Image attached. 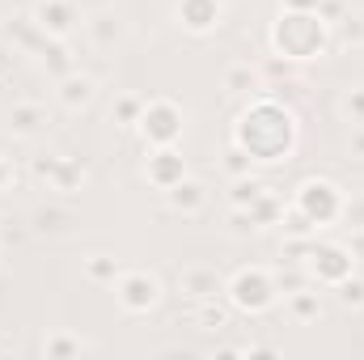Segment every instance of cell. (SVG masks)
Segmentation results:
<instances>
[{"instance_id":"obj_23","label":"cell","mask_w":364,"mask_h":360,"mask_svg":"<svg viewBox=\"0 0 364 360\" xmlns=\"http://www.w3.org/2000/svg\"><path fill=\"white\" fill-rule=\"evenodd\" d=\"M259 85H263V77H259L250 64H242V68H233V73L225 77V90L229 93H255Z\"/></svg>"},{"instance_id":"obj_13","label":"cell","mask_w":364,"mask_h":360,"mask_svg":"<svg viewBox=\"0 0 364 360\" xmlns=\"http://www.w3.org/2000/svg\"><path fill=\"white\" fill-rule=\"evenodd\" d=\"M178 288L186 292V297H195V301H208V297L220 292V275H216L212 268H203V263H191V268H182Z\"/></svg>"},{"instance_id":"obj_1","label":"cell","mask_w":364,"mask_h":360,"mask_svg":"<svg viewBox=\"0 0 364 360\" xmlns=\"http://www.w3.org/2000/svg\"><path fill=\"white\" fill-rule=\"evenodd\" d=\"M292 144H296V115L275 97H255L237 123V149L272 166V162H288Z\"/></svg>"},{"instance_id":"obj_6","label":"cell","mask_w":364,"mask_h":360,"mask_svg":"<svg viewBox=\"0 0 364 360\" xmlns=\"http://www.w3.org/2000/svg\"><path fill=\"white\" fill-rule=\"evenodd\" d=\"M352 250L348 246H335V242H318V238H309V246H305V255H301V263L296 268L305 271V280H314L318 288H335L339 280H348L352 275Z\"/></svg>"},{"instance_id":"obj_16","label":"cell","mask_w":364,"mask_h":360,"mask_svg":"<svg viewBox=\"0 0 364 360\" xmlns=\"http://www.w3.org/2000/svg\"><path fill=\"white\" fill-rule=\"evenodd\" d=\"M81 30L90 34V43H93V47H114V38L123 34L119 17H114V13H106V9H102V13H90V17L81 21Z\"/></svg>"},{"instance_id":"obj_20","label":"cell","mask_w":364,"mask_h":360,"mask_svg":"<svg viewBox=\"0 0 364 360\" xmlns=\"http://www.w3.org/2000/svg\"><path fill=\"white\" fill-rule=\"evenodd\" d=\"M335 297H339V305L343 309H364V275H348V280H339L335 284Z\"/></svg>"},{"instance_id":"obj_10","label":"cell","mask_w":364,"mask_h":360,"mask_svg":"<svg viewBox=\"0 0 364 360\" xmlns=\"http://www.w3.org/2000/svg\"><path fill=\"white\" fill-rule=\"evenodd\" d=\"M144 179L153 182L157 191H170L174 182L186 179V162L178 157V149L170 144V149H153L149 153V166H144Z\"/></svg>"},{"instance_id":"obj_27","label":"cell","mask_w":364,"mask_h":360,"mask_svg":"<svg viewBox=\"0 0 364 360\" xmlns=\"http://www.w3.org/2000/svg\"><path fill=\"white\" fill-rule=\"evenodd\" d=\"M348 153H352L356 162H364V123L360 127H352V136H348Z\"/></svg>"},{"instance_id":"obj_2","label":"cell","mask_w":364,"mask_h":360,"mask_svg":"<svg viewBox=\"0 0 364 360\" xmlns=\"http://www.w3.org/2000/svg\"><path fill=\"white\" fill-rule=\"evenodd\" d=\"M343 208H348V195L339 191V182L305 179L296 186V199H292V212H288V229L292 233H309V229L335 225V221H343Z\"/></svg>"},{"instance_id":"obj_9","label":"cell","mask_w":364,"mask_h":360,"mask_svg":"<svg viewBox=\"0 0 364 360\" xmlns=\"http://www.w3.org/2000/svg\"><path fill=\"white\" fill-rule=\"evenodd\" d=\"M30 17L38 21V30H43L47 38H64V34L77 26V9H73V0H38Z\"/></svg>"},{"instance_id":"obj_7","label":"cell","mask_w":364,"mask_h":360,"mask_svg":"<svg viewBox=\"0 0 364 360\" xmlns=\"http://www.w3.org/2000/svg\"><path fill=\"white\" fill-rule=\"evenodd\" d=\"M182 127H186V115H182L178 102H170V97H144V110H140V123H136V132L144 136V144L149 149H170V144H178Z\"/></svg>"},{"instance_id":"obj_11","label":"cell","mask_w":364,"mask_h":360,"mask_svg":"<svg viewBox=\"0 0 364 360\" xmlns=\"http://www.w3.org/2000/svg\"><path fill=\"white\" fill-rule=\"evenodd\" d=\"M225 4L220 0H178V26L191 34H212L220 26Z\"/></svg>"},{"instance_id":"obj_26","label":"cell","mask_w":364,"mask_h":360,"mask_svg":"<svg viewBox=\"0 0 364 360\" xmlns=\"http://www.w3.org/2000/svg\"><path fill=\"white\" fill-rule=\"evenodd\" d=\"M225 170H229L233 179H246V174L255 170V157H250L246 149H237V144H233V149H229V157H225Z\"/></svg>"},{"instance_id":"obj_28","label":"cell","mask_w":364,"mask_h":360,"mask_svg":"<svg viewBox=\"0 0 364 360\" xmlns=\"http://www.w3.org/2000/svg\"><path fill=\"white\" fill-rule=\"evenodd\" d=\"M284 9H288V13H318L322 0H284Z\"/></svg>"},{"instance_id":"obj_19","label":"cell","mask_w":364,"mask_h":360,"mask_svg":"<svg viewBox=\"0 0 364 360\" xmlns=\"http://www.w3.org/2000/svg\"><path fill=\"white\" fill-rule=\"evenodd\" d=\"M119 259H110V255H90L85 259V280H93V284H114L119 280Z\"/></svg>"},{"instance_id":"obj_12","label":"cell","mask_w":364,"mask_h":360,"mask_svg":"<svg viewBox=\"0 0 364 360\" xmlns=\"http://www.w3.org/2000/svg\"><path fill=\"white\" fill-rule=\"evenodd\" d=\"M43 123H47V110H43L38 102H17V106L9 110V119H4L9 136H17V140H34V136L43 132Z\"/></svg>"},{"instance_id":"obj_21","label":"cell","mask_w":364,"mask_h":360,"mask_svg":"<svg viewBox=\"0 0 364 360\" xmlns=\"http://www.w3.org/2000/svg\"><path fill=\"white\" fill-rule=\"evenodd\" d=\"M140 110H144V97H136V93H123V97L114 102L110 119H114L119 127H136V123H140Z\"/></svg>"},{"instance_id":"obj_4","label":"cell","mask_w":364,"mask_h":360,"mask_svg":"<svg viewBox=\"0 0 364 360\" xmlns=\"http://www.w3.org/2000/svg\"><path fill=\"white\" fill-rule=\"evenodd\" d=\"M225 297L233 309L242 314H267L279 297V284H275V271L272 268H237L225 284Z\"/></svg>"},{"instance_id":"obj_25","label":"cell","mask_w":364,"mask_h":360,"mask_svg":"<svg viewBox=\"0 0 364 360\" xmlns=\"http://www.w3.org/2000/svg\"><path fill=\"white\" fill-rule=\"evenodd\" d=\"M335 30H339L343 47H364V17H339Z\"/></svg>"},{"instance_id":"obj_24","label":"cell","mask_w":364,"mask_h":360,"mask_svg":"<svg viewBox=\"0 0 364 360\" xmlns=\"http://www.w3.org/2000/svg\"><path fill=\"white\" fill-rule=\"evenodd\" d=\"M93 344H85V339H77V335H55V339H47L43 344V352L47 356H73V352H90Z\"/></svg>"},{"instance_id":"obj_18","label":"cell","mask_w":364,"mask_h":360,"mask_svg":"<svg viewBox=\"0 0 364 360\" xmlns=\"http://www.w3.org/2000/svg\"><path fill=\"white\" fill-rule=\"evenodd\" d=\"M335 110H339V119H343L348 127H360L364 123V85H348V90L339 93Z\"/></svg>"},{"instance_id":"obj_14","label":"cell","mask_w":364,"mask_h":360,"mask_svg":"<svg viewBox=\"0 0 364 360\" xmlns=\"http://www.w3.org/2000/svg\"><path fill=\"white\" fill-rule=\"evenodd\" d=\"M166 195V203H170V212H182V216H195L203 203H208V191L199 186L195 179H182V182H174L170 191H161Z\"/></svg>"},{"instance_id":"obj_22","label":"cell","mask_w":364,"mask_h":360,"mask_svg":"<svg viewBox=\"0 0 364 360\" xmlns=\"http://www.w3.org/2000/svg\"><path fill=\"white\" fill-rule=\"evenodd\" d=\"M263 191H267V182L263 179H250V174H246V179H233V195H229V203H233V208H250Z\"/></svg>"},{"instance_id":"obj_17","label":"cell","mask_w":364,"mask_h":360,"mask_svg":"<svg viewBox=\"0 0 364 360\" xmlns=\"http://www.w3.org/2000/svg\"><path fill=\"white\" fill-rule=\"evenodd\" d=\"M284 309L292 314V322H318V318H322V301H318V292H314V288H305V284L288 292Z\"/></svg>"},{"instance_id":"obj_29","label":"cell","mask_w":364,"mask_h":360,"mask_svg":"<svg viewBox=\"0 0 364 360\" xmlns=\"http://www.w3.org/2000/svg\"><path fill=\"white\" fill-rule=\"evenodd\" d=\"M9 182H13V166L0 157V191H9Z\"/></svg>"},{"instance_id":"obj_15","label":"cell","mask_w":364,"mask_h":360,"mask_svg":"<svg viewBox=\"0 0 364 360\" xmlns=\"http://www.w3.org/2000/svg\"><path fill=\"white\" fill-rule=\"evenodd\" d=\"M34 174H38V179H51V182H55V191H73V186H81V182H85V170H81V166H73V162H64V157L34 162Z\"/></svg>"},{"instance_id":"obj_8","label":"cell","mask_w":364,"mask_h":360,"mask_svg":"<svg viewBox=\"0 0 364 360\" xmlns=\"http://www.w3.org/2000/svg\"><path fill=\"white\" fill-rule=\"evenodd\" d=\"M93 97H97V81H93L90 73H77V68H68V73L55 81V102H60L68 115H77V110L93 106Z\"/></svg>"},{"instance_id":"obj_5","label":"cell","mask_w":364,"mask_h":360,"mask_svg":"<svg viewBox=\"0 0 364 360\" xmlns=\"http://www.w3.org/2000/svg\"><path fill=\"white\" fill-rule=\"evenodd\" d=\"M110 288H114V301H119L123 314H153L161 305V297H166L161 275L149 268H123Z\"/></svg>"},{"instance_id":"obj_3","label":"cell","mask_w":364,"mask_h":360,"mask_svg":"<svg viewBox=\"0 0 364 360\" xmlns=\"http://www.w3.org/2000/svg\"><path fill=\"white\" fill-rule=\"evenodd\" d=\"M326 43H331V21L322 13H288L284 9L272 34V47L284 60H314V55H322Z\"/></svg>"}]
</instances>
